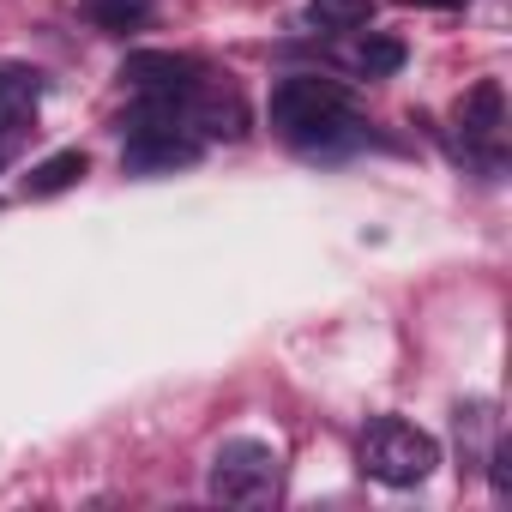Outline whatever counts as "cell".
Segmentation results:
<instances>
[{"mask_svg":"<svg viewBox=\"0 0 512 512\" xmlns=\"http://www.w3.org/2000/svg\"><path fill=\"white\" fill-rule=\"evenodd\" d=\"M440 464V440L404 416H374L368 434H362V470L386 488H416L428 482Z\"/></svg>","mask_w":512,"mask_h":512,"instance_id":"cell-1","label":"cell"},{"mask_svg":"<svg viewBox=\"0 0 512 512\" xmlns=\"http://www.w3.org/2000/svg\"><path fill=\"white\" fill-rule=\"evenodd\" d=\"M278 488V452L266 440H223L205 470V494L223 506H253Z\"/></svg>","mask_w":512,"mask_h":512,"instance_id":"cell-2","label":"cell"},{"mask_svg":"<svg viewBox=\"0 0 512 512\" xmlns=\"http://www.w3.org/2000/svg\"><path fill=\"white\" fill-rule=\"evenodd\" d=\"M338 109H350V91H344L338 79L290 73V79L272 85V127H278L284 139H296L302 127H314V121H326V115H338Z\"/></svg>","mask_w":512,"mask_h":512,"instance_id":"cell-3","label":"cell"},{"mask_svg":"<svg viewBox=\"0 0 512 512\" xmlns=\"http://www.w3.org/2000/svg\"><path fill=\"white\" fill-rule=\"evenodd\" d=\"M121 85L139 97H187L205 85V67L193 55H175V49H133L121 61Z\"/></svg>","mask_w":512,"mask_h":512,"instance_id":"cell-4","label":"cell"},{"mask_svg":"<svg viewBox=\"0 0 512 512\" xmlns=\"http://www.w3.org/2000/svg\"><path fill=\"white\" fill-rule=\"evenodd\" d=\"M500 127H506V91H500V79H476L464 97H458V139L470 145V151H482V163L488 169H500Z\"/></svg>","mask_w":512,"mask_h":512,"instance_id":"cell-5","label":"cell"},{"mask_svg":"<svg viewBox=\"0 0 512 512\" xmlns=\"http://www.w3.org/2000/svg\"><path fill=\"white\" fill-rule=\"evenodd\" d=\"M199 163V139L187 127H139L127 133L121 169L127 175H169V169H193Z\"/></svg>","mask_w":512,"mask_h":512,"instance_id":"cell-6","label":"cell"},{"mask_svg":"<svg viewBox=\"0 0 512 512\" xmlns=\"http://www.w3.org/2000/svg\"><path fill=\"white\" fill-rule=\"evenodd\" d=\"M187 103L193 109H181V121L187 127H199V139H241L247 133V109H241V97L235 91H187Z\"/></svg>","mask_w":512,"mask_h":512,"instance_id":"cell-7","label":"cell"},{"mask_svg":"<svg viewBox=\"0 0 512 512\" xmlns=\"http://www.w3.org/2000/svg\"><path fill=\"white\" fill-rule=\"evenodd\" d=\"M302 25L314 37H356V31L374 25V0H308Z\"/></svg>","mask_w":512,"mask_h":512,"instance_id":"cell-8","label":"cell"},{"mask_svg":"<svg viewBox=\"0 0 512 512\" xmlns=\"http://www.w3.org/2000/svg\"><path fill=\"white\" fill-rule=\"evenodd\" d=\"M85 169H91V157H85L79 145H73V151H55V157H43V163L25 175V199H55V193H67V187H79Z\"/></svg>","mask_w":512,"mask_h":512,"instance_id":"cell-9","label":"cell"},{"mask_svg":"<svg viewBox=\"0 0 512 512\" xmlns=\"http://www.w3.org/2000/svg\"><path fill=\"white\" fill-rule=\"evenodd\" d=\"M157 19L151 0H85V25L103 31V37H127V31H145Z\"/></svg>","mask_w":512,"mask_h":512,"instance_id":"cell-10","label":"cell"},{"mask_svg":"<svg viewBox=\"0 0 512 512\" xmlns=\"http://www.w3.org/2000/svg\"><path fill=\"white\" fill-rule=\"evenodd\" d=\"M356 73H368V79H392L398 67H404V43L398 37H374V31H356V43H350V55H344Z\"/></svg>","mask_w":512,"mask_h":512,"instance_id":"cell-11","label":"cell"},{"mask_svg":"<svg viewBox=\"0 0 512 512\" xmlns=\"http://www.w3.org/2000/svg\"><path fill=\"white\" fill-rule=\"evenodd\" d=\"M49 91V79L37 67H19V61H0V103H37Z\"/></svg>","mask_w":512,"mask_h":512,"instance_id":"cell-12","label":"cell"},{"mask_svg":"<svg viewBox=\"0 0 512 512\" xmlns=\"http://www.w3.org/2000/svg\"><path fill=\"white\" fill-rule=\"evenodd\" d=\"M25 133H37V103H0V145H19Z\"/></svg>","mask_w":512,"mask_h":512,"instance_id":"cell-13","label":"cell"},{"mask_svg":"<svg viewBox=\"0 0 512 512\" xmlns=\"http://www.w3.org/2000/svg\"><path fill=\"white\" fill-rule=\"evenodd\" d=\"M404 7H464V0H404Z\"/></svg>","mask_w":512,"mask_h":512,"instance_id":"cell-14","label":"cell"},{"mask_svg":"<svg viewBox=\"0 0 512 512\" xmlns=\"http://www.w3.org/2000/svg\"><path fill=\"white\" fill-rule=\"evenodd\" d=\"M7 157H13V151H7V145H0V169H7Z\"/></svg>","mask_w":512,"mask_h":512,"instance_id":"cell-15","label":"cell"}]
</instances>
